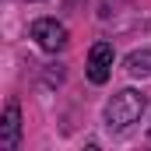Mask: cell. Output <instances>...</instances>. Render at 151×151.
Segmentation results:
<instances>
[{
	"mask_svg": "<svg viewBox=\"0 0 151 151\" xmlns=\"http://www.w3.org/2000/svg\"><path fill=\"white\" fill-rule=\"evenodd\" d=\"M144 106H148V99H144L141 91H134V88L116 91L113 99H109V106H106V127H109L113 134L130 130V127L144 116Z\"/></svg>",
	"mask_w": 151,
	"mask_h": 151,
	"instance_id": "obj_1",
	"label": "cell"
},
{
	"mask_svg": "<svg viewBox=\"0 0 151 151\" xmlns=\"http://www.w3.org/2000/svg\"><path fill=\"white\" fill-rule=\"evenodd\" d=\"M32 39H35L46 53H56V49L67 46V28L56 18H39V21H32Z\"/></svg>",
	"mask_w": 151,
	"mask_h": 151,
	"instance_id": "obj_2",
	"label": "cell"
},
{
	"mask_svg": "<svg viewBox=\"0 0 151 151\" xmlns=\"http://www.w3.org/2000/svg\"><path fill=\"white\" fill-rule=\"evenodd\" d=\"M113 74V46L109 42H95L88 53V81L91 84H106Z\"/></svg>",
	"mask_w": 151,
	"mask_h": 151,
	"instance_id": "obj_3",
	"label": "cell"
},
{
	"mask_svg": "<svg viewBox=\"0 0 151 151\" xmlns=\"http://www.w3.org/2000/svg\"><path fill=\"white\" fill-rule=\"evenodd\" d=\"M18 141H21V109L18 102H7L4 123H0V151H14Z\"/></svg>",
	"mask_w": 151,
	"mask_h": 151,
	"instance_id": "obj_4",
	"label": "cell"
},
{
	"mask_svg": "<svg viewBox=\"0 0 151 151\" xmlns=\"http://www.w3.org/2000/svg\"><path fill=\"white\" fill-rule=\"evenodd\" d=\"M127 70L134 77L151 74V53H130V56H127Z\"/></svg>",
	"mask_w": 151,
	"mask_h": 151,
	"instance_id": "obj_5",
	"label": "cell"
}]
</instances>
